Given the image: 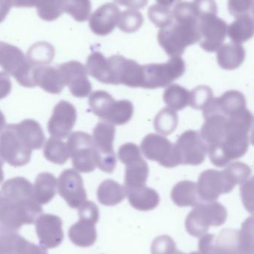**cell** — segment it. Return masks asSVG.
<instances>
[{"label": "cell", "instance_id": "cell-1", "mask_svg": "<svg viewBox=\"0 0 254 254\" xmlns=\"http://www.w3.org/2000/svg\"><path fill=\"white\" fill-rule=\"evenodd\" d=\"M253 123V115L247 109L228 117V129L223 143L207 152L213 165L223 167L246 155L252 140Z\"/></svg>", "mask_w": 254, "mask_h": 254}, {"label": "cell", "instance_id": "cell-2", "mask_svg": "<svg viewBox=\"0 0 254 254\" xmlns=\"http://www.w3.org/2000/svg\"><path fill=\"white\" fill-rule=\"evenodd\" d=\"M43 213L34 199L14 201L0 195V233L16 232L23 225H31Z\"/></svg>", "mask_w": 254, "mask_h": 254}, {"label": "cell", "instance_id": "cell-3", "mask_svg": "<svg viewBox=\"0 0 254 254\" xmlns=\"http://www.w3.org/2000/svg\"><path fill=\"white\" fill-rule=\"evenodd\" d=\"M192 207L185 222L188 234L192 237L200 238L210 227L222 226L226 222L228 212L221 203L201 201Z\"/></svg>", "mask_w": 254, "mask_h": 254}, {"label": "cell", "instance_id": "cell-4", "mask_svg": "<svg viewBox=\"0 0 254 254\" xmlns=\"http://www.w3.org/2000/svg\"><path fill=\"white\" fill-rule=\"evenodd\" d=\"M88 104L93 114L113 125H125L134 114V106L128 100L116 101L105 91H95L89 97Z\"/></svg>", "mask_w": 254, "mask_h": 254}, {"label": "cell", "instance_id": "cell-5", "mask_svg": "<svg viewBox=\"0 0 254 254\" xmlns=\"http://www.w3.org/2000/svg\"><path fill=\"white\" fill-rule=\"evenodd\" d=\"M73 167L80 173L94 171L98 163V155L91 135L84 131H74L67 141Z\"/></svg>", "mask_w": 254, "mask_h": 254}, {"label": "cell", "instance_id": "cell-6", "mask_svg": "<svg viewBox=\"0 0 254 254\" xmlns=\"http://www.w3.org/2000/svg\"><path fill=\"white\" fill-rule=\"evenodd\" d=\"M0 66L4 72L13 76L21 86L28 88L35 86L32 79L34 68L16 46L0 41Z\"/></svg>", "mask_w": 254, "mask_h": 254}, {"label": "cell", "instance_id": "cell-7", "mask_svg": "<svg viewBox=\"0 0 254 254\" xmlns=\"http://www.w3.org/2000/svg\"><path fill=\"white\" fill-rule=\"evenodd\" d=\"M143 89H155L169 86L173 81L180 78L185 71L183 61L179 58L171 60L167 64L143 65Z\"/></svg>", "mask_w": 254, "mask_h": 254}, {"label": "cell", "instance_id": "cell-8", "mask_svg": "<svg viewBox=\"0 0 254 254\" xmlns=\"http://www.w3.org/2000/svg\"><path fill=\"white\" fill-rule=\"evenodd\" d=\"M32 150L22 140L14 125L5 127L0 133V156L14 167L26 165L31 160Z\"/></svg>", "mask_w": 254, "mask_h": 254}, {"label": "cell", "instance_id": "cell-9", "mask_svg": "<svg viewBox=\"0 0 254 254\" xmlns=\"http://www.w3.org/2000/svg\"><path fill=\"white\" fill-rule=\"evenodd\" d=\"M94 144L98 155L97 167L105 173H111L116 167V157L113 148L116 134L114 125L105 122L97 124L93 129Z\"/></svg>", "mask_w": 254, "mask_h": 254}, {"label": "cell", "instance_id": "cell-10", "mask_svg": "<svg viewBox=\"0 0 254 254\" xmlns=\"http://www.w3.org/2000/svg\"><path fill=\"white\" fill-rule=\"evenodd\" d=\"M174 146L179 165H199L204 162L208 151L200 132L194 130L184 131Z\"/></svg>", "mask_w": 254, "mask_h": 254}, {"label": "cell", "instance_id": "cell-11", "mask_svg": "<svg viewBox=\"0 0 254 254\" xmlns=\"http://www.w3.org/2000/svg\"><path fill=\"white\" fill-rule=\"evenodd\" d=\"M141 150L147 159L157 161L166 168L179 165L174 144L164 136L148 134L142 141Z\"/></svg>", "mask_w": 254, "mask_h": 254}, {"label": "cell", "instance_id": "cell-12", "mask_svg": "<svg viewBox=\"0 0 254 254\" xmlns=\"http://www.w3.org/2000/svg\"><path fill=\"white\" fill-rule=\"evenodd\" d=\"M58 191L67 204L73 209L79 208L87 198L83 179L73 169H67L60 175Z\"/></svg>", "mask_w": 254, "mask_h": 254}, {"label": "cell", "instance_id": "cell-13", "mask_svg": "<svg viewBox=\"0 0 254 254\" xmlns=\"http://www.w3.org/2000/svg\"><path fill=\"white\" fill-rule=\"evenodd\" d=\"M64 84L76 98L87 97L92 92V85L87 78V73L83 64L78 61H69L58 67Z\"/></svg>", "mask_w": 254, "mask_h": 254}, {"label": "cell", "instance_id": "cell-14", "mask_svg": "<svg viewBox=\"0 0 254 254\" xmlns=\"http://www.w3.org/2000/svg\"><path fill=\"white\" fill-rule=\"evenodd\" d=\"M77 120V111L68 101H61L55 106L48 123L49 134L58 138H64L71 133Z\"/></svg>", "mask_w": 254, "mask_h": 254}, {"label": "cell", "instance_id": "cell-15", "mask_svg": "<svg viewBox=\"0 0 254 254\" xmlns=\"http://www.w3.org/2000/svg\"><path fill=\"white\" fill-rule=\"evenodd\" d=\"M61 218L52 214H43L35 222V229L40 246L45 249H55L64 238Z\"/></svg>", "mask_w": 254, "mask_h": 254}, {"label": "cell", "instance_id": "cell-16", "mask_svg": "<svg viewBox=\"0 0 254 254\" xmlns=\"http://www.w3.org/2000/svg\"><path fill=\"white\" fill-rule=\"evenodd\" d=\"M114 85L123 84L129 87H141L143 68L134 61L122 58H112L108 61Z\"/></svg>", "mask_w": 254, "mask_h": 254}, {"label": "cell", "instance_id": "cell-17", "mask_svg": "<svg viewBox=\"0 0 254 254\" xmlns=\"http://www.w3.org/2000/svg\"><path fill=\"white\" fill-rule=\"evenodd\" d=\"M198 196L203 201H215L222 194L230 192L222 171L207 170L202 172L197 184Z\"/></svg>", "mask_w": 254, "mask_h": 254}, {"label": "cell", "instance_id": "cell-18", "mask_svg": "<svg viewBox=\"0 0 254 254\" xmlns=\"http://www.w3.org/2000/svg\"><path fill=\"white\" fill-rule=\"evenodd\" d=\"M246 109V98L239 91L231 90L225 92L220 98H213L204 109L203 116L219 113L226 117L240 113Z\"/></svg>", "mask_w": 254, "mask_h": 254}, {"label": "cell", "instance_id": "cell-19", "mask_svg": "<svg viewBox=\"0 0 254 254\" xmlns=\"http://www.w3.org/2000/svg\"><path fill=\"white\" fill-rule=\"evenodd\" d=\"M32 79L34 85L38 86L48 93H61L64 89V80L58 68L55 67H34L32 70Z\"/></svg>", "mask_w": 254, "mask_h": 254}, {"label": "cell", "instance_id": "cell-20", "mask_svg": "<svg viewBox=\"0 0 254 254\" xmlns=\"http://www.w3.org/2000/svg\"><path fill=\"white\" fill-rule=\"evenodd\" d=\"M125 191L131 205L140 211H149L159 205V194L152 188L143 186Z\"/></svg>", "mask_w": 254, "mask_h": 254}, {"label": "cell", "instance_id": "cell-21", "mask_svg": "<svg viewBox=\"0 0 254 254\" xmlns=\"http://www.w3.org/2000/svg\"><path fill=\"white\" fill-rule=\"evenodd\" d=\"M58 180L52 173H41L33 185V199L40 204L50 202L56 195Z\"/></svg>", "mask_w": 254, "mask_h": 254}, {"label": "cell", "instance_id": "cell-22", "mask_svg": "<svg viewBox=\"0 0 254 254\" xmlns=\"http://www.w3.org/2000/svg\"><path fill=\"white\" fill-rule=\"evenodd\" d=\"M14 126L19 137L31 150L42 148L46 137L38 122L32 119H26Z\"/></svg>", "mask_w": 254, "mask_h": 254}, {"label": "cell", "instance_id": "cell-23", "mask_svg": "<svg viewBox=\"0 0 254 254\" xmlns=\"http://www.w3.org/2000/svg\"><path fill=\"white\" fill-rule=\"evenodd\" d=\"M95 224L85 219L72 225L69 229L68 236L72 243L79 247L88 248L93 246L97 240Z\"/></svg>", "mask_w": 254, "mask_h": 254}, {"label": "cell", "instance_id": "cell-24", "mask_svg": "<svg viewBox=\"0 0 254 254\" xmlns=\"http://www.w3.org/2000/svg\"><path fill=\"white\" fill-rule=\"evenodd\" d=\"M1 194L4 198L14 201L33 199V185L25 178H13L3 184Z\"/></svg>", "mask_w": 254, "mask_h": 254}, {"label": "cell", "instance_id": "cell-25", "mask_svg": "<svg viewBox=\"0 0 254 254\" xmlns=\"http://www.w3.org/2000/svg\"><path fill=\"white\" fill-rule=\"evenodd\" d=\"M125 190L146 186L149 177V166L142 157L125 164Z\"/></svg>", "mask_w": 254, "mask_h": 254}, {"label": "cell", "instance_id": "cell-26", "mask_svg": "<svg viewBox=\"0 0 254 254\" xmlns=\"http://www.w3.org/2000/svg\"><path fill=\"white\" fill-rule=\"evenodd\" d=\"M86 73L98 81L105 84L114 85V79L108 62L98 52L91 54L86 61Z\"/></svg>", "mask_w": 254, "mask_h": 254}, {"label": "cell", "instance_id": "cell-27", "mask_svg": "<svg viewBox=\"0 0 254 254\" xmlns=\"http://www.w3.org/2000/svg\"><path fill=\"white\" fill-rule=\"evenodd\" d=\"M97 197L98 201L103 205H117L120 204L125 197L126 191L125 187L112 179H107L100 184L97 190Z\"/></svg>", "mask_w": 254, "mask_h": 254}, {"label": "cell", "instance_id": "cell-28", "mask_svg": "<svg viewBox=\"0 0 254 254\" xmlns=\"http://www.w3.org/2000/svg\"><path fill=\"white\" fill-rule=\"evenodd\" d=\"M171 196L173 202L179 207L194 206L198 202L197 184L192 181H182L173 188Z\"/></svg>", "mask_w": 254, "mask_h": 254}, {"label": "cell", "instance_id": "cell-29", "mask_svg": "<svg viewBox=\"0 0 254 254\" xmlns=\"http://www.w3.org/2000/svg\"><path fill=\"white\" fill-rule=\"evenodd\" d=\"M55 55V50L52 45L46 42H38L28 49L26 60L28 64L34 68L51 64Z\"/></svg>", "mask_w": 254, "mask_h": 254}, {"label": "cell", "instance_id": "cell-30", "mask_svg": "<svg viewBox=\"0 0 254 254\" xmlns=\"http://www.w3.org/2000/svg\"><path fill=\"white\" fill-rule=\"evenodd\" d=\"M164 101L170 110L180 111L189 105L190 92L180 85H171L164 92Z\"/></svg>", "mask_w": 254, "mask_h": 254}, {"label": "cell", "instance_id": "cell-31", "mask_svg": "<svg viewBox=\"0 0 254 254\" xmlns=\"http://www.w3.org/2000/svg\"><path fill=\"white\" fill-rule=\"evenodd\" d=\"M222 172L227 186L231 192L236 185H242L247 182L252 175L251 167L242 162L231 163Z\"/></svg>", "mask_w": 254, "mask_h": 254}, {"label": "cell", "instance_id": "cell-32", "mask_svg": "<svg viewBox=\"0 0 254 254\" xmlns=\"http://www.w3.org/2000/svg\"><path fill=\"white\" fill-rule=\"evenodd\" d=\"M43 155L48 161L59 165L65 164L70 156L67 143L55 137L48 139L43 149Z\"/></svg>", "mask_w": 254, "mask_h": 254}, {"label": "cell", "instance_id": "cell-33", "mask_svg": "<svg viewBox=\"0 0 254 254\" xmlns=\"http://www.w3.org/2000/svg\"><path fill=\"white\" fill-rule=\"evenodd\" d=\"M219 254H242L239 244V231L224 229L216 238Z\"/></svg>", "mask_w": 254, "mask_h": 254}, {"label": "cell", "instance_id": "cell-34", "mask_svg": "<svg viewBox=\"0 0 254 254\" xmlns=\"http://www.w3.org/2000/svg\"><path fill=\"white\" fill-rule=\"evenodd\" d=\"M178 117L175 112L169 108H164L157 115L154 122L155 130L158 133L169 135L177 128Z\"/></svg>", "mask_w": 254, "mask_h": 254}, {"label": "cell", "instance_id": "cell-35", "mask_svg": "<svg viewBox=\"0 0 254 254\" xmlns=\"http://www.w3.org/2000/svg\"><path fill=\"white\" fill-rule=\"evenodd\" d=\"M36 7L42 19L52 22L64 13V0H39Z\"/></svg>", "mask_w": 254, "mask_h": 254}, {"label": "cell", "instance_id": "cell-36", "mask_svg": "<svg viewBox=\"0 0 254 254\" xmlns=\"http://www.w3.org/2000/svg\"><path fill=\"white\" fill-rule=\"evenodd\" d=\"M239 244L242 254H254V218L246 219L239 231Z\"/></svg>", "mask_w": 254, "mask_h": 254}, {"label": "cell", "instance_id": "cell-37", "mask_svg": "<svg viewBox=\"0 0 254 254\" xmlns=\"http://www.w3.org/2000/svg\"><path fill=\"white\" fill-rule=\"evenodd\" d=\"M89 10V0H64V13H68L79 22L86 20Z\"/></svg>", "mask_w": 254, "mask_h": 254}, {"label": "cell", "instance_id": "cell-38", "mask_svg": "<svg viewBox=\"0 0 254 254\" xmlns=\"http://www.w3.org/2000/svg\"><path fill=\"white\" fill-rule=\"evenodd\" d=\"M212 89L207 86H199L190 92L189 106L195 110H204L213 99Z\"/></svg>", "mask_w": 254, "mask_h": 254}, {"label": "cell", "instance_id": "cell-39", "mask_svg": "<svg viewBox=\"0 0 254 254\" xmlns=\"http://www.w3.org/2000/svg\"><path fill=\"white\" fill-rule=\"evenodd\" d=\"M244 60V54L240 49H227L219 53V64L222 68L232 70L238 68Z\"/></svg>", "mask_w": 254, "mask_h": 254}, {"label": "cell", "instance_id": "cell-40", "mask_svg": "<svg viewBox=\"0 0 254 254\" xmlns=\"http://www.w3.org/2000/svg\"><path fill=\"white\" fill-rule=\"evenodd\" d=\"M19 237L16 232L0 233V254H18Z\"/></svg>", "mask_w": 254, "mask_h": 254}, {"label": "cell", "instance_id": "cell-41", "mask_svg": "<svg viewBox=\"0 0 254 254\" xmlns=\"http://www.w3.org/2000/svg\"><path fill=\"white\" fill-rule=\"evenodd\" d=\"M175 251V243L169 236L157 237L151 246L152 254H172Z\"/></svg>", "mask_w": 254, "mask_h": 254}, {"label": "cell", "instance_id": "cell-42", "mask_svg": "<svg viewBox=\"0 0 254 254\" xmlns=\"http://www.w3.org/2000/svg\"><path fill=\"white\" fill-rule=\"evenodd\" d=\"M118 157L122 164H126L142 157L140 148L133 143H127L119 147Z\"/></svg>", "mask_w": 254, "mask_h": 254}, {"label": "cell", "instance_id": "cell-43", "mask_svg": "<svg viewBox=\"0 0 254 254\" xmlns=\"http://www.w3.org/2000/svg\"><path fill=\"white\" fill-rule=\"evenodd\" d=\"M79 219L89 221L96 224L99 219V210L98 206L90 201H86L79 207Z\"/></svg>", "mask_w": 254, "mask_h": 254}, {"label": "cell", "instance_id": "cell-44", "mask_svg": "<svg viewBox=\"0 0 254 254\" xmlns=\"http://www.w3.org/2000/svg\"><path fill=\"white\" fill-rule=\"evenodd\" d=\"M216 236L207 234L200 237L198 241V254H219L216 246Z\"/></svg>", "mask_w": 254, "mask_h": 254}, {"label": "cell", "instance_id": "cell-45", "mask_svg": "<svg viewBox=\"0 0 254 254\" xmlns=\"http://www.w3.org/2000/svg\"><path fill=\"white\" fill-rule=\"evenodd\" d=\"M242 199L248 211L253 213V179L241 185Z\"/></svg>", "mask_w": 254, "mask_h": 254}, {"label": "cell", "instance_id": "cell-46", "mask_svg": "<svg viewBox=\"0 0 254 254\" xmlns=\"http://www.w3.org/2000/svg\"><path fill=\"white\" fill-rule=\"evenodd\" d=\"M18 254H48V252L43 246L30 243L20 236L18 243Z\"/></svg>", "mask_w": 254, "mask_h": 254}, {"label": "cell", "instance_id": "cell-47", "mask_svg": "<svg viewBox=\"0 0 254 254\" xmlns=\"http://www.w3.org/2000/svg\"><path fill=\"white\" fill-rule=\"evenodd\" d=\"M12 83L8 74L0 71V100L6 98L10 94Z\"/></svg>", "mask_w": 254, "mask_h": 254}, {"label": "cell", "instance_id": "cell-48", "mask_svg": "<svg viewBox=\"0 0 254 254\" xmlns=\"http://www.w3.org/2000/svg\"><path fill=\"white\" fill-rule=\"evenodd\" d=\"M39 0H9L10 4L16 7H36Z\"/></svg>", "mask_w": 254, "mask_h": 254}, {"label": "cell", "instance_id": "cell-49", "mask_svg": "<svg viewBox=\"0 0 254 254\" xmlns=\"http://www.w3.org/2000/svg\"><path fill=\"white\" fill-rule=\"evenodd\" d=\"M11 7L9 0H0V23L4 20Z\"/></svg>", "mask_w": 254, "mask_h": 254}, {"label": "cell", "instance_id": "cell-50", "mask_svg": "<svg viewBox=\"0 0 254 254\" xmlns=\"http://www.w3.org/2000/svg\"><path fill=\"white\" fill-rule=\"evenodd\" d=\"M6 127V119L4 114L0 111V132L3 131Z\"/></svg>", "mask_w": 254, "mask_h": 254}, {"label": "cell", "instance_id": "cell-51", "mask_svg": "<svg viewBox=\"0 0 254 254\" xmlns=\"http://www.w3.org/2000/svg\"><path fill=\"white\" fill-rule=\"evenodd\" d=\"M4 164L2 158L0 156V184L4 180V173H3L2 167Z\"/></svg>", "mask_w": 254, "mask_h": 254}, {"label": "cell", "instance_id": "cell-52", "mask_svg": "<svg viewBox=\"0 0 254 254\" xmlns=\"http://www.w3.org/2000/svg\"><path fill=\"white\" fill-rule=\"evenodd\" d=\"M189 254H198V252H192V253H190Z\"/></svg>", "mask_w": 254, "mask_h": 254}]
</instances>
